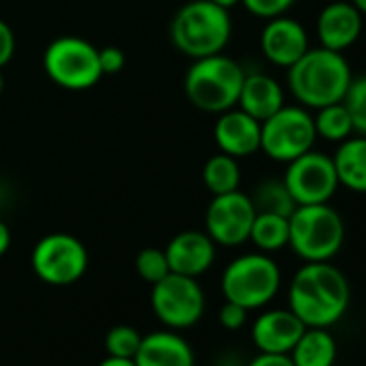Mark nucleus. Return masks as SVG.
Returning a JSON list of instances; mask_svg holds the SVG:
<instances>
[{
  "mask_svg": "<svg viewBox=\"0 0 366 366\" xmlns=\"http://www.w3.org/2000/svg\"><path fill=\"white\" fill-rule=\"evenodd\" d=\"M248 242H252L265 254L287 248L289 246V218L278 216V214H257Z\"/></svg>",
  "mask_w": 366,
  "mask_h": 366,
  "instance_id": "5701e85b",
  "label": "nucleus"
},
{
  "mask_svg": "<svg viewBox=\"0 0 366 366\" xmlns=\"http://www.w3.org/2000/svg\"><path fill=\"white\" fill-rule=\"evenodd\" d=\"M364 16L349 0H327V5L317 16V39L321 48L345 52L362 35Z\"/></svg>",
  "mask_w": 366,
  "mask_h": 366,
  "instance_id": "4468645a",
  "label": "nucleus"
},
{
  "mask_svg": "<svg viewBox=\"0 0 366 366\" xmlns=\"http://www.w3.org/2000/svg\"><path fill=\"white\" fill-rule=\"evenodd\" d=\"M16 52V35L11 31V26L0 18V69H3Z\"/></svg>",
  "mask_w": 366,
  "mask_h": 366,
  "instance_id": "2f4dec72",
  "label": "nucleus"
},
{
  "mask_svg": "<svg viewBox=\"0 0 366 366\" xmlns=\"http://www.w3.org/2000/svg\"><path fill=\"white\" fill-rule=\"evenodd\" d=\"M203 183L212 197L239 190L242 170H239L237 157H231L222 151L212 155L203 166Z\"/></svg>",
  "mask_w": 366,
  "mask_h": 366,
  "instance_id": "4be33fe9",
  "label": "nucleus"
},
{
  "mask_svg": "<svg viewBox=\"0 0 366 366\" xmlns=\"http://www.w3.org/2000/svg\"><path fill=\"white\" fill-rule=\"evenodd\" d=\"M242 5L254 18L272 20V18L285 16L295 5V0H242Z\"/></svg>",
  "mask_w": 366,
  "mask_h": 366,
  "instance_id": "c85d7f7f",
  "label": "nucleus"
},
{
  "mask_svg": "<svg viewBox=\"0 0 366 366\" xmlns=\"http://www.w3.org/2000/svg\"><path fill=\"white\" fill-rule=\"evenodd\" d=\"M218 149L231 157H248L261 151V121L246 114L242 108H231L218 114L214 125Z\"/></svg>",
  "mask_w": 366,
  "mask_h": 366,
  "instance_id": "dca6fc26",
  "label": "nucleus"
},
{
  "mask_svg": "<svg viewBox=\"0 0 366 366\" xmlns=\"http://www.w3.org/2000/svg\"><path fill=\"white\" fill-rule=\"evenodd\" d=\"M136 272L149 285L159 282L162 278H166L170 274L166 252L162 248H144V250H140L138 257H136Z\"/></svg>",
  "mask_w": 366,
  "mask_h": 366,
  "instance_id": "cd10ccee",
  "label": "nucleus"
},
{
  "mask_svg": "<svg viewBox=\"0 0 366 366\" xmlns=\"http://www.w3.org/2000/svg\"><path fill=\"white\" fill-rule=\"evenodd\" d=\"M312 121H315L317 138H321L325 142H336L338 144V142H342V140H347L349 136L355 134L351 114H349V110L345 108L342 102L319 108L312 114Z\"/></svg>",
  "mask_w": 366,
  "mask_h": 366,
  "instance_id": "b1692460",
  "label": "nucleus"
},
{
  "mask_svg": "<svg viewBox=\"0 0 366 366\" xmlns=\"http://www.w3.org/2000/svg\"><path fill=\"white\" fill-rule=\"evenodd\" d=\"M218 321H220V325L227 327V330H239V327H244L246 321H248V310H246L244 306H239V304L227 300L224 306H222L220 312H218Z\"/></svg>",
  "mask_w": 366,
  "mask_h": 366,
  "instance_id": "c756f323",
  "label": "nucleus"
},
{
  "mask_svg": "<svg viewBox=\"0 0 366 366\" xmlns=\"http://www.w3.org/2000/svg\"><path fill=\"white\" fill-rule=\"evenodd\" d=\"M332 162L342 188L366 194V136L357 134L338 142Z\"/></svg>",
  "mask_w": 366,
  "mask_h": 366,
  "instance_id": "aec40b11",
  "label": "nucleus"
},
{
  "mask_svg": "<svg viewBox=\"0 0 366 366\" xmlns=\"http://www.w3.org/2000/svg\"><path fill=\"white\" fill-rule=\"evenodd\" d=\"M99 67L104 76H117L125 67V52L117 46L99 48Z\"/></svg>",
  "mask_w": 366,
  "mask_h": 366,
  "instance_id": "7c9ffc66",
  "label": "nucleus"
},
{
  "mask_svg": "<svg viewBox=\"0 0 366 366\" xmlns=\"http://www.w3.org/2000/svg\"><path fill=\"white\" fill-rule=\"evenodd\" d=\"M134 362L136 366H194V349L177 330H159L142 336Z\"/></svg>",
  "mask_w": 366,
  "mask_h": 366,
  "instance_id": "a211bd4d",
  "label": "nucleus"
},
{
  "mask_svg": "<svg viewBox=\"0 0 366 366\" xmlns=\"http://www.w3.org/2000/svg\"><path fill=\"white\" fill-rule=\"evenodd\" d=\"M31 265L46 285L67 287L78 282L89 269V252L78 237L69 233H50L35 244Z\"/></svg>",
  "mask_w": 366,
  "mask_h": 366,
  "instance_id": "1a4fd4ad",
  "label": "nucleus"
},
{
  "mask_svg": "<svg viewBox=\"0 0 366 366\" xmlns=\"http://www.w3.org/2000/svg\"><path fill=\"white\" fill-rule=\"evenodd\" d=\"M9 246H11V231L3 220H0V257L7 254Z\"/></svg>",
  "mask_w": 366,
  "mask_h": 366,
  "instance_id": "72a5a7b5",
  "label": "nucleus"
},
{
  "mask_svg": "<svg viewBox=\"0 0 366 366\" xmlns=\"http://www.w3.org/2000/svg\"><path fill=\"white\" fill-rule=\"evenodd\" d=\"M317 132L308 108L304 106H282L269 119L261 123V151L280 164L304 155L315 147Z\"/></svg>",
  "mask_w": 366,
  "mask_h": 366,
  "instance_id": "6e6552de",
  "label": "nucleus"
},
{
  "mask_svg": "<svg viewBox=\"0 0 366 366\" xmlns=\"http://www.w3.org/2000/svg\"><path fill=\"white\" fill-rule=\"evenodd\" d=\"M306 325L291 308H272L252 323V342L261 353H289Z\"/></svg>",
  "mask_w": 366,
  "mask_h": 366,
  "instance_id": "f3484780",
  "label": "nucleus"
},
{
  "mask_svg": "<svg viewBox=\"0 0 366 366\" xmlns=\"http://www.w3.org/2000/svg\"><path fill=\"white\" fill-rule=\"evenodd\" d=\"M140 340H142V334L132 327V325H114L108 334H106V351L108 355H114V357H129L134 360L138 347H140Z\"/></svg>",
  "mask_w": 366,
  "mask_h": 366,
  "instance_id": "bb28decb",
  "label": "nucleus"
},
{
  "mask_svg": "<svg viewBox=\"0 0 366 366\" xmlns=\"http://www.w3.org/2000/svg\"><path fill=\"white\" fill-rule=\"evenodd\" d=\"M353 71L342 52L308 48L306 54L287 69V89L295 102L308 110H319L342 102Z\"/></svg>",
  "mask_w": 366,
  "mask_h": 366,
  "instance_id": "f03ea898",
  "label": "nucleus"
},
{
  "mask_svg": "<svg viewBox=\"0 0 366 366\" xmlns=\"http://www.w3.org/2000/svg\"><path fill=\"white\" fill-rule=\"evenodd\" d=\"M44 69L54 84L67 91L93 89L104 78L99 48L76 35H63L46 48Z\"/></svg>",
  "mask_w": 366,
  "mask_h": 366,
  "instance_id": "0eeeda50",
  "label": "nucleus"
},
{
  "mask_svg": "<svg viewBox=\"0 0 366 366\" xmlns=\"http://www.w3.org/2000/svg\"><path fill=\"white\" fill-rule=\"evenodd\" d=\"M97 366H136V362L129 360V357H114V355H108V357H104Z\"/></svg>",
  "mask_w": 366,
  "mask_h": 366,
  "instance_id": "f704fd0d",
  "label": "nucleus"
},
{
  "mask_svg": "<svg viewBox=\"0 0 366 366\" xmlns=\"http://www.w3.org/2000/svg\"><path fill=\"white\" fill-rule=\"evenodd\" d=\"M282 274L265 252H250L233 259L222 274V295L246 310L263 308L280 291Z\"/></svg>",
  "mask_w": 366,
  "mask_h": 366,
  "instance_id": "423d86ee",
  "label": "nucleus"
},
{
  "mask_svg": "<svg viewBox=\"0 0 366 366\" xmlns=\"http://www.w3.org/2000/svg\"><path fill=\"white\" fill-rule=\"evenodd\" d=\"M345 108L351 114L353 121V132L360 136H366V76H353L345 97H342Z\"/></svg>",
  "mask_w": 366,
  "mask_h": 366,
  "instance_id": "a878e982",
  "label": "nucleus"
},
{
  "mask_svg": "<svg viewBox=\"0 0 366 366\" xmlns=\"http://www.w3.org/2000/svg\"><path fill=\"white\" fill-rule=\"evenodd\" d=\"M308 48L310 41L304 24L287 14L267 20L261 31V52L276 67L289 69L306 54Z\"/></svg>",
  "mask_w": 366,
  "mask_h": 366,
  "instance_id": "ddd939ff",
  "label": "nucleus"
},
{
  "mask_svg": "<svg viewBox=\"0 0 366 366\" xmlns=\"http://www.w3.org/2000/svg\"><path fill=\"white\" fill-rule=\"evenodd\" d=\"M170 272L199 278L216 261V242L205 231H183L164 248Z\"/></svg>",
  "mask_w": 366,
  "mask_h": 366,
  "instance_id": "2eb2a0df",
  "label": "nucleus"
},
{
  "mask_svg": "<svg viewBox=\"0 0 366 366\" xmlns=\"http://www.w3.org/2000/svg\"><path fill=\"white\" fill-rule=\"evenodd\" d=\"M351 302L347 276L330 261L304 263L289 285V308L306 327H332Z\"/></svg>",
  "mask_w": 366,
  "mask_h": 366,
  "instance_id": "f257e3e1",
  "label": "nucleus"
},
{
  "mask_svg": "<svg viewBox=\"0 0 366 366\" xmlns=\"http://www.w3.org/2000/svg\"><path fill=\"white\" fill-rule=\"evenodd\" d=\"M257 209L250 194L239 190L229 194L212 197L205 212V233L216 242V246L237 248L248 242Z\"/></svg>",
  "mask_w": 366,
  "mask_h": 366,
  "instance_id": "f8f14e48",
  "label": "nucleus"
},
{
  "mask_svg": "<svg viewBox=\"0 0 366 366\" xmlns=\"http://www.w3.org/2000/svg\"><path fill=\"white\" fill-rule=\"evenodd\" d=\"M345 244V222L330 205H297L289 216V246L304 261H332Z\"/></svg>",
  "mask_w": 366,
  "mask_h": 366,
  "instance_id": "39448f33",
  "label": "nucleus"
},
{
  "mask_svg": "<svg viewBox=\"0 0 366 366\" xmlns=\"http://www.w3.org/2000/svg\"><path fill=\"white\" fill-rule=\"evenodd\" d=\"M151 308L168 330H186L201 321L205 312V293L197 278L168 274L151 285Z\"/></svg>",
  "mask_w": 366,
  "mask_h": 366,
  "instance_id": "9d476101",
  "label": "nucleus"
},
{
  "mask_svg": "<svg viewBox=\"0 0 366 366\" xmlns=\"http://www.w3.org/2000/svg\"><path fill=\"white\" fill-rule=\"evenodd\" d=\"M248 366H295L289 353H259Z\"/></svg>",
  "mask_w": 366,
  "mask_h": 366,
  "instance_id": "473e14b6",
  "label": "nucleus"
},
{
  "mask_svg": "<svg viewBox=\"0 0 366 366\" xmlns=\"http://www.w3.org/2000/svg\"><path fill=\"white\" fill-rule=\"evenodd\" d=\"M282 181L295 205L330 203L340 188L332 155L312 149L287 164Z\"/></svg>",
  "mask_w": 366,
  "mask_h": 366,
  "instance_id": "9b49d317",
  "label": "nucleus"
},
{
  "mask_svg": "<svg viewBox=\"0 0 366 366\" xmlns=\"http://www.w3.org/2000/svg\"><path fill=\"white\" fill-rule=\"evenodd\" d=\"M349 3H351L362 16H366V0H349Z\"/></svg>",
  "mask_w": 366,
  "mask_h": 366,
  "instance_id": "e433bc0d",
  "label": "nucleus"
},
{
  "mask_svg": "<svg viewBox=\"0 0 366 366\" xmlns=\"http://www.w3.org/2000/svg\"><path fill=\"white\" fill-rule=\"evenodd\" d=\"M244 78V67L220 52L192 61L183 80V91L194 108L220 114L237 106Z\"/></svg>",
  "mask_w": 366,
  "mask_h": 366,
  "instance_id": "20e7f679",
  "label": "nucleus"
},
{
  "mask_svg": "<svg viewBox=\"0 0 366 366\" xmlns=\"http://www.w3.org/2000/svg\"><path fill=\"white\" fill-rule=\"evenodd\" d=\"M250 201H252L257 214H278V216H287V218L297 207L282 179L280 181L278 179L261 181L254 188V192L250 194Z\"/></svg>",
  "mask_w": 366,
  "mask_h": 366,
  "instance_id": "393cba45",
  "label": "nucleus"
},
{
  "mask_svg": "<svg viewBox=\"0 0 366 366\" xmlns=\"http://www.w3.org/2000/svg\"><path fill=\"white\" fill-rule=\"evenodd\" d=\"M212 3H216V5H220V7H224V9H233L235 5H242V0H212Z\"/></svg>",
  "mask_w": 366,
  "mask_h": 366,
  "instance_id": "c9c22d12",
  "label": "nucleus"
},
{
  "mask_svg": "<svg viewBox=\"0 0 366 366\" xmlns=\"http://www.w3.org/2000/svg\"><path fill=\"white\" fill-rule=\"evenodd\" d=\"M231 35L233 20L229 9L212 0H192L183 5L170 22V41L192 61L224 52Z\"/></svg>",
  "mask_w": 366,
  "mask_h": 366,
  "instance_id": "7ed1b4c3",
  "label": "nucleus"
},
{
  "mask_svg": "<svg viewBox=\"0 0 366 366\" xmlns=\"http://www.w3.org/2000/svg\"><path fill=\"white\" fill-rule=\"evenodd\" d=\"M5 91V76H3V69H0V95Z\"/></svg>",
  "mask_w": 366,
  "mask_h": 366,
  "instance_id": "4c0bfd02",
  "label": "nucleus"
},
{
  "mask_svg": "<svg viewBox=\"0 0 366 366\" xmlns=\"http://www.w3.org/2000/svg\"><path fill=\"white\" fill-rule=\"evenodd\" d=\"M282 106H285V89L280 86L276 78L263 71L246 74L242 91H239L237 108H242L246 114L263 123Z\"/></svg>",
  "mask_w": 366,
  "mask_h": 366,
  "instance_id": "6ab92c4d",
  "label": "nucleus"
},
{
  "mask_svg": "<svg viewBox=\"0 0 366 366\" xmlns=\"http://www.w3.org/2000/svg\"><path fill=\"white\" fill-rule=\"evenodd\" d=\"M338 345L327 327H306L289 357L295 366H334Z\"/></svg>",
  "mask_w": 366,
  "mask_h": 366,
  "instance_id": "412c9836",
  "label": "nucleus"
}]
</instances>
